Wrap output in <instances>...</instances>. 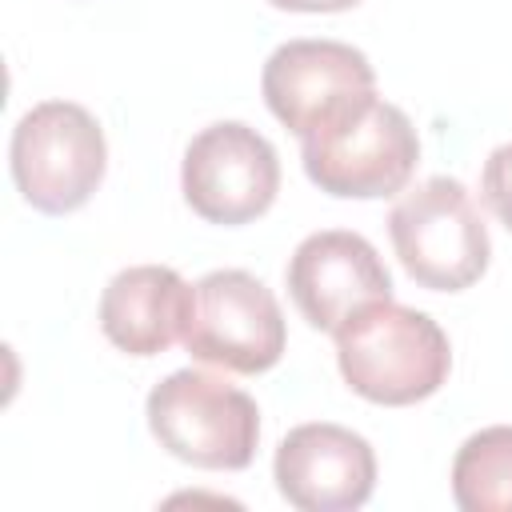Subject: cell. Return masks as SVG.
<instances>
[{
	"instance_id": "obj_2",
	"label": "cell",
	"mask_w": 512,
	"mask_h": 512,
	"mask_svg": "<svg viewBox=\"0 0 512 512\" xmlns=\"http://www.w3.org/2000/svg\"><path fill=\"white\" fill-rule=\"evenodd\" d=\"M300 156L320 192L376 200L396 196L408 184L420 160V136L404 108L368 92L300 136Z\"/></svg>"
},
{
	"instance_id": "obj_3",
	"label": "cell",
	"mask_w": 512,
	"mask_h": 512,
	"mask_svg": "<svg viewBox=\"0 0 512 512\" xmlns=\"http://www.w3.org/2000/svg\"><path fill=\"white\" fill-rule=\"evenodd\" d=\"M144 416L160 448H168L184 464L240 472L256 456L260 408L224 376L180 368L148 392Z\"/></svg>"
},
{
	"instance_id": "obj_4",
	"label": "cell",
	"mask_w": 512,
	"mask_h": 512,
	"mask_svg": "<svg viewBox=\"0 0 512 512\" xmlns=\"http://www.w3.org/2000/svg\"><path fill=\"white\" fill-rule=\"evenodd\" d=\"M388 236L404 272L432 292H460L488 268L492 240L472 192L452 176H428L388 212Z\"/></svg>"
},
{
	"instance_id": "obj_1",
	"label": "cell",
	"mask_w": 512,
	"mask_h": 512,
	"mask_svg": "<svg viewBox=\"0 0 512 512\" xmlns=\"http://www.w3.org/2000/svg\"><path fill=\"white\" fill-rule=\"evenodd\" d=\"M336 360L356 396L404 408L440 392L452 368V344L428 312L376 300L336 328Z\"/></svg>"
},
{
	"instance_id": "obj_6",
	"label": "cell",
	"mask_w": 512,
	"mask_h": 512,
	"mask_svg": "<svg viewBox=\"0 0 512 512\" xmlns=\"http://www.w3.org/2000/svg\"><path fill=\"white\" fill-rule=\"evenodd\" d=\"M284 312L264 280L244 268H216L196 284L184 348L212 368L256 376L284 356Z\"/></svg>"
},
{
	"instance_id": "obj_5",
	"label": "cell",
	"mask_w": 512,
	"mask_h": 512,
	"mask_svg": "<svg viewBox=\"0 0 512 512\" xmlns=\"http://www.w3.org/2000/svg\"><path fill=\"white\" fill-rule=\"evenodd\" d=\"M12 180L20 196L48 216L76 212L100 188L108 144L96 116L72 100H44L12 128Z\"/></svg>"
},
{
	"instance_id": "obj_9",
	"label": "cell",
	"mask_w": 512,
	"mask_h": 512,
	"mask_svg": "<svg viewBox=\"0 0 512 512\" xmlns=\"http://www.w3.org/2000/svg\"><path fill=\"white\" fill-rule=\"evenodd\" d=\"M284 276L300 316L332 336L360 308L376 300H392V276L384 260L360 232H344V228H324L304 236Z\"/></svg>"
},
{
	"instance_id": "obj_12",
	"label": "cell",
	"mask_w": 512,
	"mask_h": 512,
	"mask_svg": "<svg viewBox=\"0 0 512 512\" xmlns=\"http://www.w3.org/2000/svg\"><path fill=\"white\" fill-rule=\"evenodd\" d=\"M452 500L464 512H512V424L480 428L460 444Z\"/></svg>"
},
{
	"instance_id": "obj_14",
	"label": "cell",
	"mask_w": 512,
	"mask_h": 512,
	"mask_svg": "<svg viewBox=\"0 0 512 512\" xmlns=\"http://www.w3.org/2000/svg\"><path fill=\"white\" fill-rule=\"evenodd\" d=\"M268 4L288 12H344V8H356L360 0H268Z\"/></svg>"
},
{
	"instance_id": "obj_13",
	"label": "cell",
	"mask_w": 512,
	"mask_h": 512,
	"mask_svg": "<svg viewBox=\"0 0 512 512\" xmlns=\"http://www.w3.org/2000/svg\"><path fill=\"white\" fill-rule=\"evenodd\" d=\"M480 192H484V204L496 212V220L512 232V144H500V148L484 160Z\"/></svg>"
},
{
	"instance_id": "obj_8",
	"label": "cell",
	"mask_w": 512,
	"mask_h": 512,
	"mask_svg": "<svg viewBox=\"0 0 512 512\" xmlns=\"http://www.w3.org/2000/svg\"><path fill=\"white\" fill-rule=\"evenodd\" d=\"M272 116L308 136L316 124L348 108L352 100L376 92V72L368 56L340 40H288L280 44L260 76Z\"/></svg>"
},
{
	"instance_id": "obj_11",
	"label": "cell",
	"mask_w": 512,
	"mask_h": 512,
	"mask_svg": "<svg viewBox=\"0 0 512 512\" xmlns=\"http://www.w3.org/2000/svg\"><path fill=\"white\" fill-rule=\"evenodd\" d=\"M196 288L164 264H136L108 280L100 296V328L128 356H160L192 320Z\"/></svg>"
},
{
	"instance_id": "obj_7",
	"label": "cell",
	"mask_w": 512,
	"mask_h": 512,
	"mask_svg": "<svg viewBox=\"0 0 512 512\" xmlns=\"http://www.w3.org/2000/svg\"><path fill=\"white\" fill-rule=\"evenodd\" d=\"M180 188L208 224H248L280 192V160L268 136L240 120L208 124L192 136L180 164Z\"/></svg>"
},
{
	"instance_id": "obj_10",
	"label": "cell",
	"mask_w": 512,
	"mask_h": 512,
	"mask_svg": "<svg viewBox=\"0 0 512 512\" xmlns=\"http://www.w3.org/2000/svg\"><path fill=\"white\" fill-rule=\"evenodd\" d=\"M272 480L300 512H352L376 488V452L352 428L328 420L300 424L280 440Z\"/></svg>"
}]
</instances>
